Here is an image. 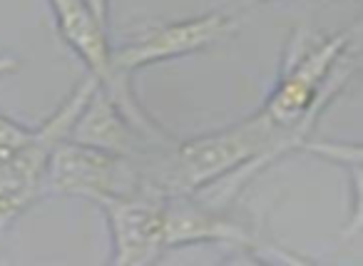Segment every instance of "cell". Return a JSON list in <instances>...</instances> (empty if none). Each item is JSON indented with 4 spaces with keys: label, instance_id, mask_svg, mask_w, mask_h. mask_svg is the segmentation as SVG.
I'll list each match as a JSON object with an SVG mask.
<instances>
[{
    "label": "cell",
    "instance_id": "9c48e42d",
    "mask_svg": "<svg viewBox=\"0 0 363 266\" xmlns=\"http://www.w3.org/2000/svg\"><path fill=\"white\" fill-rule=\"evenodd\" d=\"M87 8L97 16V21L107 28V18H110V0H85Z\"/></svg>",
    "mask_w": 363,
    "mask_h": 266
},
{
    "label": "cell",
    "instance_id": "8992f818",
    "mask_svg": "<svg viewBox=\"0 0 363 266\" xmlns=\"http://www.w3.org/2000/svg\"><path fill=\"white\" fill-rule=\"evenodd\" d=\"M70 140L82 142V145L110 150L117 155L132 157V160L147 162L157 152L167 150L172 145H160L150 140L130 117L122 112V107L107 95L97 82L95 92L87 100L85 110L80 112L75 127L70 132Z\"/></svg>",
    "mask_w": 363,
    "mask_h": 266
},
{
    "label": "cell",
    "instance_id": "52a82bcc",
    "mask_svg": "<svg viewBox=\"0 0 363 266\" xmlns=\"http://www.w3.org/2000/svg\"><path fill=\"white\" fill-rule=\"evenodd\" d=\"M298 152L321 157L333 165H341L351 179V214L341 231L343 241H351L363 234V145L338 140H306Z\"/></svg>",
    "mask_w": 363,
    "mask_h": 266
},
{
    "label": "cell",
    "instance_id": "5b68a950",
    "mask_svg": "<svg viewBox=\"0 0 363 266\" xmlns=\"http://www.w3.org/2000/svg\"><path fill=\"white\" fill-rule=\"evenodd\" d=\"M232 244L252 249L257 236L244 221L229 216L212 201H199L192 194L167 196L164 204V246L179 249L192 244Z\"/></svg>",
    "mask_w": 363,
    "mask_h": 266
},
{
    "label": "cell",
    "instance_id": "ba28073f",
    "mask_svg": "<svg viewBox=\"0 0 363 266\" xmlns=\"http://www.w3.org/2000/svg\"><path fill=\"white\" fill-rule=\"evenodd\" d=\"M35 137L38 127L33 130V127L21 125L13 117L0 112V160H11V157L21 155L23 150H28L35 142Z\"/></svg>",
    "mask_w": 363,
    "mask_h": 266
},
{
    "label": "cell",
    "instance_id": "3957f363",
    "mask_svg": "<svg viewBox=\"0 0 363 266\" xmlns=\"http://www.w3.org/2000/svg\"><path fill=\"white\" fill-rule=\"evenodd\" d=\"M234 28H237V21L219 11L164 23V26L150 28L135 40L115 48L112 62H115V70L120 75L132 77V72L142 70V67L209 50L212 45L232 35Z\"/></svg>",
    "mask_w": 363,
    "mask_h": 266
},
{
    "label": "cell",
    "instance_id": "7a4b0ae2",
    "mask_svg": "<svg viewBox=\"0 0 363 266\" xmlns=\"http://www.w3.org/2000/svg\"><path fill=\"white\" fill-rule=\"evenodd\" d=\"M45 194L80 196L95 204L150 194L145 162L75 140H62L48 160Z\"/></svg>",
    "mask_w": 363,
    "mask_h": 266
},
{
    "label": "cell",
    "instance_id": "6da1fadb",
    "mask_svg": "<svg viewBox=\"0 0 363 266\" xmlns=\"http://www.w3.org/2000/svg\"><path fill=\"white\" fill-rule=\"evenodd\" d=\"M48 3H50L52 16H55L57 35L80 57L82 65L87 67V75H92L100 82L102 90L122 107V112L150 140L160 142V145H174V137L135 97V92H132V77H125L115 70L112 48L110 40H107V28L97 21V16L87 8L85 0H48Z\"/></svg>",
    "mask_w": 363,
    "mask_h": 266
},
{
    "label": "cell",
    "instance_id": "277c9868",
    "mask_svg": "<svg viewBox=\"0 0 363 266\" xmlns=\"http://www.w3.org/2000/svg\"><path fill=\"white\" fill-rule=\"evenodd\" d=\"M167 196L135 194L97 204L110 231L112 266H145L167 251L164 246Z\"/></svg>",
    "mask_w": 363,
    "mask_h": 266
}]
</instances>
